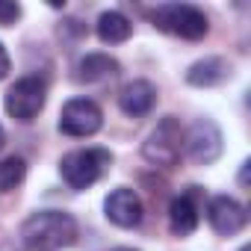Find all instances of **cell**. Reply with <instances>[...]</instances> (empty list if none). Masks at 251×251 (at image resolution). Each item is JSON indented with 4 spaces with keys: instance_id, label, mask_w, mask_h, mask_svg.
<instances>
[{
    "instance_id": "obj_1",
    "label": "cell",
    "mask_w": 251,
    "mask_h": 251,
    "mask_svg": "<svg viewBox=\"0 0 251 251\" xmlns=\"http://www.w3.org/2000/svg\"><path fill=\"white\" fill-rule=\"evenodd\" d=\"M21 242L30 251H59L77 242V222L71 213L62 210H42L33 213L21 225Z\"/></svg>"
},
{
    "instance_id": "obj_21",
    "label": "cell",
    "mask_w": 251,
    "mask_h": 251,
    "mask_svg": "<svg viewBox=\"0 0 251 251\" xmlns=\"http://www.w3.org/2000/svg\"><path fill=\"white\" fill-rule=\"evenodd\" d=\"M239 251H248V245H245V248H239Z\"/></svg>"
},
{
    "instance_id": "obj_12",
    "label": "cell",
    "mask_w": 251,
    "mask_h": 251,
    "mask_svg": "<svg viewBox=\"0 0 251 251\" xmlns=\"http://www.w3.org/2000/svg\"><path fill=\"white\" fill-rule=\"evenodd\" d=\"M230 77V65L222 59V56H207V59H198L189 71H186V83L192 86H219Z\"/></svg>"
},
{
    "instance_id": "obj_19",
    "label": "cell",
    "mask_w": 251,
    "mask_h": 251,
    "mask_svg": "<svg viewBox=\"0 0 251 251\" xmlns=\"http://www.w3.org/2000/svg\"><path fill=\"white\" fill-rule=\"evenodd\" d=\"M3 142H6V133H3V127H0V148H3Z\"/></svg>"
},
{
    "instance_id": "obj_5",
    "label": "cell",
    "mask_w": 251,
    "mask_h": 251,
    "mask_svg": "<svg viewBox=\"0 0 251 251\" xmlns=\"http://www.w3.org/2000/svg\"><path fill=\"white\" fill-rule=\"evenodd\" d=\"M45 100H48L45 80H39V77H21V80H15L9 86V92L3 98V106H6V112L15 121H33L45 109Z\"/></svg>"
},
{
    "instance_id": "obj_10",
    "label": "cell",
    "mask_w": 251,
    "mask_h": 251,
    "mask_svg": "<svg viewBox=\"0 0 251 251\" xmlns=\"http://www.w3.org/2000/svg\"><path fill=\"white\" fill-rule=\"evenodd\" d=\"M154 103H157V89L148 80H130L118 92V106H121L124 115H130V118L148 115L154 109Z\"/></svg>"
},
{
    "instance_id": "obj_15",
    "label": "cell",
    "mask_w": 251,
    "mask_h": 251,
    "mask_svg": "<svg viewBox=\"0 0 251 251\" xmlns=\"http://www.w3.org/2000/svg\"><path fill=\"white\" fill-rule=\"evenodd\" d=\"M27 177V163L24 157H3L0 160V192H12L21 180Z\"/></svg>"
},
{
    "instance_id": "obj_11",
    "label": "cell",
    "mask_w": 251,
    "mask_h": 251,
    "mask_svg": "<svg viewBox=\"0 0 251 251\" xmlns=\"http://www.w3.org/2000/svg\"><path fill=\"white\" fill-rule=\"evenodd\" d=\"M121 71L118 59L106 56V53H86L77 62V80L80 83H106Z\"/></svg>"
},
{
    "instance_id": "obj_16",
    "label": "cell",
    "mask_w": 251,
    "mask_h": 251,
    "mask_svg": "<svg viewBox=\"0 0 251 251\" xmlns=\"http://www.w3.org/2000/svg\"><path fill=\"white\" fill-rule=\"evenodd\" d=\"M21 18V6L12 0H0V27H9Z\"/></svg>"
},
{
    "instance_id": "obj_4",
    "label": "cell",
    "mask_w": 251,
    "mask_h": 251,
    "mask_svg": "<svg viewBox=\"0 0 251 251\" xmlns=\"http://www.w3.org/2000/svg\"><path fill=\"white\" fill-rule=\"evenodd\" d=\"M154 24H157L160 30L175 33V36L189 39V42L204 39L207 30H210L207 15H204L198 6H189V3H166V6H157Z\"/></svg>"
},
{
    "instance_id": "obj_2",
    "label": "cell",
    "mask_w": 251,
    "mask_h": 251,
    "mask_svg": "<svg viewBox=\"0 0 251 251\" xmlns=\"http://www.w3.org/2000/svg\"><path fill=\"white\" fill-rule=\"evenodd\" d=\"M109 163H112V154L106 148H80V151H71L62 157L59 175L71 189H89L92 183H98L103 177Z\"/></svg>"
},
{
    "instance_id": "obj_7",
    "label": "cell",
    "mask_w": 251,
    "mask_h": 251,
    "mask_svg": "<svg viewBox=\"0 0 251 251\" xmlns=\"http://www.w3.org/2000/svg\"><path fill=\"white\" fill-rule=\"evenodd\" d=\"M222 148H225L222 130L216 127V121H210V118H198L192 127H189V133L183 136V151H186V157L195 166L216 163L222 157Z\"/></svg>"
},
{
    "instance_id": "obj_9",
    "label": "cell",
    "mask_w": 251,
    "mask_h": 251,
    "mask_svg": "<svg viewBox=\"0 0 251 251\" xmlns=\"http://www.w3.org/2000/svg\"><path fill=\"white\" fill-rule=\"evenodd\" d=\"M103 213H106V219L112 222V225H118V227H136L139 222H142V201H139V195L130 189V186H118V189H112L109 195H106V201H103Z\"/></svg>"
},
{
    "instance_id": "obj_13",
    "label": "cell",
    "mask_w": 251,
    "mask_h": 251,
    "mask_svg": "<svg viewBox=\"0 0 251 251\" xmlns=\"http://www.w3.org/2000/svg\"><path fill=\"white\" fill-rule=\"evenodd\" d=\"M169 227L175 236H189L198 227V207L192 201V195H177L169 204Z\"/></svg>"
},
{
    "instance_id": "obj_14",
    "label": "cell",
    "mask_w": 251,
    "mask_h": 251,
    "mask_svg": "<svg viewBox=\"0 0 251 251\" xmlns=\"http://www.w3.org/2000/svg\"><path fill=\"white\" fill-rule=\"evenodd\" d=\"M130 33H133L130 18L121 15V12H115V9H109V12H103L98 18V39L103 45H121V42L130 39Z\"/></svg>"
},
{
    "instance_id": "obj_20",
    "label": "cell",
    "mask_w": 251,
    "mask_h": 251,
    "mask_svg": "<svg viewBox=\"0 0 251 251\" xmlns=\"http://www.w3.org/2000/svg\"><path fill=\"white\" fill-rule=\"evenodd\" d=\"M112 251H136V248H124V245H121V248H112Z\"/></svg>"
},
{
    "instance_id": "obj_3",
    "label": "cell",
    "mask_w": 251,
    "mask_h": 251,
    "mask_svg": "<svg viewBox=\"0 0 251 251\" xmlns=\"http://www.w3.org/2000/svg\"><path fill=\"white\" fill-rule=\"evenodd\" d=\"M180 148H183V130L175 115H166L142 142V157L157 169H172L180 160Z\"/></svg>"
},
{
    "instance_id": "obj_17",
    "label": "cell",
    "mask_w": 251,
    "mask_h": 251,
    "mask_svg": "<svg viewBox=\"0 0 251 251\" xmlns=\"http://www.w3.org/2000/svg\"><path fill=\"white\" fill-rule=\"evenodd\" d=\"M9 68H12L9 53H6V48H3V45H0V80H6V77H9Z\"/></svg>"
},
{
    "instance_id": "obj_18",
    "label": "cell",
    "mask_w": 251,
    "mask_h": 251,
    "mask_svg": "<svg viewBox=\"0 0 251 251\" xmlns=\"http://www.w3.org/2000/svg\"><path fill=\"white\" fill-rule=\"evenodd\" d=\"M0 251H15V245H9V242H6V245H0Z\"/></svg>"
},
{
    "instance_id": "obj_6",
    "label": "cell",
    "mask_w": 251,
    "mask_h": 251,
    "mask_svg": "<svg viewBox=\"0 0 251 251\" xmlns=\"http://www.w3.org/2000/svg\"><path fill=\"white\" fill-rule=\"evenodd\" d=\"M103 124V112L95 100L89 98H74L62 106L59 112V130L65 136H74V139H86V136H95Z\"/></svg>"
},
{
    "instance_id": "obj_8",
    "label": "cell",
    "mask_w": 251,
    "mask_h": 251,
    "mask_svg": "<svg viewBox=\"0 0 251 251\" xmlns=\"http://www.w3.org/2000/svg\"><path fill=\"white\" fill-rule=\"evenodd\" d=\"M207 222L219 236H233L248 225V210L230 195H216L207 204Z\"/></svg>"
}]
</instances>
